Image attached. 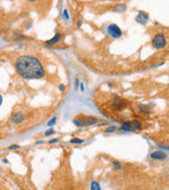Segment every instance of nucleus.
I'll use <instances>...</instances> for the list:
<instances>
[{
	"label": "nucleus",
	"mask_w": 169,
	"mask_h": 190,
	"mask_svg": "<svg viewBox=\"0 0 169 190\" xmlns=\"http://www.w3.org/2000/svg\"><path fill=\"white\" fill-rule=\"evenodd\" d=\"M15 68L17 73L26 79H39L45 76L44 67L33 56H19L15 61Z\"/></svg>",
	"instance_id": "f257e3e1"
},
{
	"label": "nucleus",
	"mask_w": 169,
	"mask_h": 190,
	"mask_svg": "<svg viewBox=\"0 0 169 190\" xmlns=\"http://www.w3.org/2000/svg\"><path fill=\"white\" fill-rule=\"evenodd\" d=\"M96 105L107 116L111 117L116 122H124L122 113L127 110V101L122 100L119 95L110 94L103 98V101H96Z\"/></svg>",
	"instance_id": "f03ea898"
},
{
	"label": "nucleus",
	"mask_w": 169,
	"mask_h": 190,
	"mask_svg": "<svg viewBox=\"0 0 169 190\" xmlns=\"http://www.w3.org/2000/svg\"><path fill=\"white\" fill-rule=\"evenodd\" d=\"M97 122L96 117L92 116H84V115H78L73 119V123L77 127H87V126L93 125Z\"/></svg>",
	"instance_id": "7ed1b4c3"
},
{
	"label": "nucleus",
	"mask_w": 169,
	"mask_h": 190,
	"mask_svg": "<svg viewBox=\"0 0 169 190\" xmlns=\"http://www.w3.org/2000/svg\"><path fill=\"white\" fill-rule=\"evenodd\" d=\"M120 129L124 131H138L142 129V123L138 120H127L123 123Z\"/></svg>",
	"instance_id": "20e7f679"
},
{
	"label": "nucleus",
	"mask_w": 169,
	"mask_h": 190,
	"mask_svg": "<svg viewBox=\"0 0 169 190\" xmlns=\"http://www.w3.org/2000/svg\"><path fill=\"white\" fill-rule=\"evenodd\" d=\"M106 32L107 34L112 37V38H120L122 36V30L114 23H111V25H108L106 26Z\"/></svg>",
	"instance_id": "39448f33"
},
{
	"label": "nucleus",
	"mask_w": 169,
	"mask_h": 190,
	"mask_svg": "<svg viewBox=\"0 0 169 190\" xmlns=\"http://www.w3.org/2000/svg\"><path fill=\"white\" fill-rule=\"evenodd\" d=\"M166 44H167V41H166V38L165 36L163 35V34H157L153 39H152V47L154 48V49H163V48H165Z\"/></svg>",
	"instance_id": "423d86ee"
},
{
	"label": "nucleus",
	"mask_w": 169,
	"mask_h": 190,
	"mask_svg": "<svg viewBox=\"0 0 169 190\" xmlns=\"http://www.w3.org/2000/svg\"><path fill=\"white\" fill-rule=\"evenodd\" d=\"M149 19V16L147 13H144V12H139L138 16L135 17V21L138 23H141V25H145V23H147V21Z\"/></svg>",
	"instance_id": "0eeeda50"
},
{
	"label": "nucleus",
	"mask_w": 169,
	"mask_h": 190,
	"mask_svg": "<svg viewBox=\"0 0 169 190\" xmlns=\"http://www.w3.org/2000/svg\"><path fill=\"white\" fill-rule=\"evenodd\" d=\"M150 156H151V159L159 160H164L167 159V154L163 151H154L150 154Z\"/></svg>",
	"instance_id": "6e6552de"
},
{
	"label": "nucleus",
	"mask_w": 169,
	"mask_h": 190,
	"mask_svg": "<svg viewBox=\"0 0 169 190\" xmlns=\"http://www.w3.org/2000/svg\"><path fill=\"white\" fill-rule=\"evenodd\" d=\"M11 120H12V123H14V124H19V123H22L23 120H25V115L22 113H20V112H17V113H15L13 115Z\"/></svg>",
	"instance_id": "1a4fd4ad"
},
{
	"label": "nucleus",
	"mask_w": 169,
	"mask_h": 190,
	"mask_svg": "<svg viewBox=\"0 0 169 190\" xmlns=\"http://www.w3.org/2000/svg\"><path fill=\"white\" fill-rule=\"evenodd\" d=\"M61 40V34L60 33H56L55 36L53 37L52 39H49L45 41V44H49V45H54V44H57L58 42H60Z\"/></svg>",
	"instance_id": "9d476101"
},
{
	"label": "nucleus",
	"mask_w": 169,
	"mask_h": 190,
	"mask_svg": "<svg viewBox=\"0 0 169 190\" xmlns=\"http://www.w3.org/2000/svg\"><path fill=\"white\" fill-rule=\"evenodd\" d=\"M138 109L141 112H144V113H149V108L147 106H144V105H139L138 106Z\"/></svg>",
	"instance_id": "9b49d317"
},
{
	"label": "nucleus",
	"mask_w": 169,
	"mask_h": 190,
	"mask_svg": "<svg viewBox=\"0 0 169 190\" xmlns=\"http://www.w3.org/2000/svg\"><path fill=\"white\" fill-rule=\"evenodd\" d=\"M91 189H94V190H101V187L98 185L96 182H93V183H91Z\"/></svg>",
	"instance_id": "f8f14e48"
},
{
	"label": "nucleus",
	"mask_w": 169,
	"mask_h": 190,
	"mask_svg": "<svg viewBox=\"0 0 169 190\" xmlns=\"http://www.w3.org/2000/svg\"><path fill=\"white\" fill-rule=\"evenodd\" d=\"M126 9V5L125 4H120L117 5L116 7H115V11H120V12H124Z\"/></svg>",
	"instance_id": "ddd939ff"
},
{
	"label": "nucleus",
	"mask_w": 169,
	"mask_h": 190,
	"mask_svg": "<svg viewBox=\"0 0 169 190\" xmlns=\"http://www.w3.org/2000/svg\"><path fill=\"white\" fill-rule=\"evenodd\" d=\"M82 141H84L80 140V138H73V140H71L70 143H71V144H82Z\"/></svg>",
	"instance_id": "4468645a"
},
{
	"label": "nucleus",
	"mask_w": 169,
	"mask_h": 190,
	"mask_svg": "<svg viewBox=\"0 0 169 190\" xmlns=\"http://www.w3.org/2000/svg\"><path fill=\"white\" fill-rule=\"evenodd\" d=\"M56 123V117H54V118H53L52 120H50L49 123H48V126H49V127H52L53 125H54Z\"/></svg>",
	"instance_id": "2eb2a0df"
},
{
	"label": "nucleus",
	"mask_w": 169,
	"mask_h": 190,
	"mask_svg": "<svg viewBox=\"0 0 169 190\" xmlns=\"http://www.w3.org/2000/svg\"><path fill=\"white\" fill-rule=\"evenodd\" d=\"M45 136H49L51 134H54V130H53V129H49V130L47 131V132L45 133Z\"/></svg>",
	"instance_id": "dca6fc26"
},
{
	"label": "nucleus",
	"mask_w": 169,
	"mask_h": 190,
	"mask_svg": "<svg viewBox=\"0 0 169 190\" xmlns=\"http://www.w3.org/2000/svg\"><path fill=\"white\" fill-rule=\"evenodd\" d=\"M63 18H65V20H68V19H69L68 11H67V10H65V11H63Z\"/></svg>",
	"instance_id": "f3484780"
},
{
	"label": "nucleus",
	"mask_w": 169,
	"mask_h": 190,
	"mask_svg": "<svg viewBox=\"0 0 169 190\" xmlns=\"http://www.w3.org/2000/svg\"><path fill=\"white\" fill-rule=\"evenodd\" d=\"M112 163H113V165L115 166V168H116V169H120V165L119 164V163L115 162V160H113V162H112Z\"/></svg>",
	"instance_id": "a211bd4d"
},
{
	"label": "nucleus",
	"mask_w": 169,
	"mask_h": 190,
	"mask_svg": "<svg viewBox=\"0 0 169 190\" xmlns=\"http://www.w3.org/2000/svg\"><path fill=\"white\" fill-rule=\"evenodd\" d=\"M18 148H19V146H18V145L10 146V147H9V150H13V149H18Z\"/></svg>",
	"instance_id": "6ab92c4d"
},
{
	"label": "nucleus",
	"mask_w": 169,
	"mask_h": 190,
	"mask_svg": "<svg viewBox=\"0 0 169 190\" xmlns=\"http://www.w3.org/2000/svg\"><path fill=\"white\" fill-rule=\"evenodd\" d=\"M115 130V127H111V128H108V129L106 130V132H112V131Z\"/></svg>",
	"instance_id": "aec40b11"
},
{
	"label": "nucleus",
	"mask_w": 169,
	"mask_h": 190,
	"mask_svg": "<svg viewBox=\"0 0 169 190\" xmlns=\"http://www.w3.org/2000/svg\"><path fill=\"white\" fill-rule=\"evenodd\" d=\"M58 141V140L57 138H54V140H51L50 141H49V144H53V143H57Z\"/></svg>",
	"instance_id": "412c9836"
},
{
	"label": "nucleus",
	"mask_w": 169,
	"mask_h": 190,
	"mask_svg": "<svg viewBox=\"0 0 169 190\" xmlns=\"http://www.w3.org/2000/svg\"><path fill=\"white\" fill-rule=\"evenodd\" d=\"M77 87H78V79L75 80V90L77 89Z\"/></svg>",
	"instance_id": "4be33fe9"
},
{
	"label": "nucleus",
	"mask_w": 169,
	"mask_h": 190,
	"mask_svg": "<svg viewBox=\"0 0 169 190\" xmlns=\"http://www.w3.org/2000/svg\"><path fill=\"white\" fill-rule=\"evenodd\" d=\"M59 90H60V91H63V90H65V86H60V87H59Z\"/></svg>",
	"instance_id": "5701e85b"
},
{
	"label": "nucleus",
	"mask_w": 169,
	"mask_h": 190,
	"mask_svg": "<svg viewBox=\"0 0 169 190\" xmlns=\"http://www.w3.org/2000/svg\"><path fill=\"white\" fill-rule=\"evenodd\" d=\"M80 90L84 91V84H80Z\"/></svg>",
	"instance_id": "b1692460"
},
{
	"label": "nucleus",
	"mask_w": 169,
	"mask_h": 190,
	"mask_svg": "<svg viewBox=\"0 0 169 190\" xmlns=\"http://www.w3.org/2000/svg\"><path fill=\"white\" fill-rule=\"evenodd\" d=\"M29 2H35V1H37V0H28Z\"/></svg>",
	"instance_id": "393cba45"
}]
</instances>
